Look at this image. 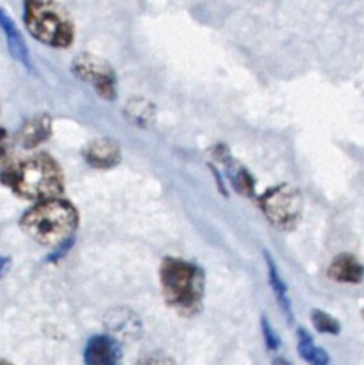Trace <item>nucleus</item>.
<instances>
[{
	"label": "nucleus",
	"mask_w": 364,
	"mask_h": 365,
	"mask_svg": "<svg viewBox=\"0 0 364 365\" xmlns=\"http://www.w3.org/2000/svg\"><path fill=\"white\" fill-rule=\"evenodd\" d=\"M0 180L25 200H56L63 192V171L52 157L34 155L7 168Z\"/></svg>",
	"instance_id": "nucleus-1"
},
{
	"label": "nucleus",
	"mask_w": 364,
	"mask_h": 365,
	"mask_svg": "<svg viewBox=\"0 0 364 365\" xmlns=\"http://www.w3.org/2000/svg\"><path fill=\"white\" fill-rule=\"evenodd\" d=\"M79 216L75 207L66 200H46L39 202L21 216L20 227L25 234L43 246L64 245L74 239Z\"/></svg>",
	"instance_id": "nucleus-2"
},
{
	"label": "nucleus",
	"mask_w": 364,
	"mask_h": 365,
	"mask_svg": "<svg viewBox=\"0 0 364 365\" xmlns=\"http://www.w3.org/2000/svg\"><path fill=\"white\" fill-rule=\"evenodd\" d=\"M161 285L166 303L181 316H195L200 312L206 277L198 266L168 257L161 266Z\"/></svg>",
	"instance_id": "nucleus-3"
},
{
	"label": "nucleus",
	"mask_w": 364,
	"mask_h": 365,
	"mask_svg": "<svg viewBox=\"0 0 364 365\" xmlns=\"http://www.w3.org/2000/svg\"><path fill=\"white\" fill-rule=\"evenodd\" d=\"M24 21L27 31L38 41L54 48H66L74 41V21L70 13L61 4L41 2V0L25 2Z\"/></svg>",
	"instance_id": "nucleus-4"
},
{
	"label": "nucleus",
	"mask_w": 364,
	"mask_h": 365,
	"mask_svg": "<svg viewBox=\"0 0 364 365\" xmlns=\"http://www.w3.org/2000/svg\"><path fill=\"white\" fill-rule=\"evenodd\" d=\"M266 220L278 230H293L302 217V195L289 184H278L268 189L259 200Z\"/></svg>",
	"instance_id": "nucleus-5"
},
{
	"label": "nucleus",
	"mask_w": 364,
	"mask_h": 365,
	"mask_svg": "<svg viewBox=\"0 0 364 365\" xmlns=\"http://www.w3.org/2000/svg\"><path fill=\"white\" fill-rule=\"evenodd\" d=\"M71 70L79 78L89 82L103 100L111 102L116 98V75L103 59L91 53H81L75 57Z\"/></svg>",
	"instance_id": "nucleus-6"
},
{
	"label": "nucleus",
	"mask_w": 364,
	"mask_h": 365,
	"mask_svg": "<svg viewBox=\"0 0 364 365\" xmlns=\"http://www.w3.org/2000/svg\"><path fill=\"white\" fill-rule=\"evenodd\" d=\"M84 365H121V346L111 335H95L86 342Z\"/></svg>",
	"instance_id": "nucleus-7"
},
{
	"label": "nucleus",
	"mask_w": 364,
	"mask_h": 365,
	"mask_svg": "<svg viewBox=\"0 0 364 365\" xmlns=\"http://www.w3.org/2000/svg\"><path fill=\"white\" fill-rule=\"evenodd\" d=\"M120 146L114 139H95L84 148L86 163L96 170H111L120 163Z\"/></svg>",
	"instance_id": "nucleus-8"
},
{
	"label": "nucleus",
	"mask_w": 364,
	"mask_h": 365,
	"mask_svg": "<svg viewBox=\"0 0 364 365\" xmlns=\"http://www.w3.org/2000/svg\"><path fill=\"white\" fill-rule=\"evenodd\" d=\"M214 155L218 157L221 164L225 166V175L231 180L232 187L236 189L238 192L245 196H252L253 195V178L250 177L248 171L241 166V164L236 163L231 155H228L227 148L223 145H218L216 150H214Z\"/></svg>",
	"instance_id": "nucleus-9"
},
{
	"label": "nucleus",
	"mask_w": 364,
	"mask_h": 365,
	"mask_svg": "<svg viewBox=\"0 0 364 365\" xmlns=\"http://www.w3.org/2000/svg\"><path fill=\"white\" fill-rule=\"evenodd\" d=\"M328 277L341 284H359L364 278V267L355 257L343 253L332 260L330 267H328Z\"/></svg>",
	"instance_id": "nucleus-10"
},
{
	"label": "nucleus",
	"mask_w": 364,
	"mask_h": 365,
	"mask_svg": "<svg viewBox=\"0 0 364 365\" xmlns=\"http://www.w3.org/2000/svg\"><path fill=\"white\" fill-rule=\"evenodd\" d=\"M0 27H2L4 34H6L7 38V46H9L11 56H13L16 61H20L25 68L31 70L32 64H31V59H29L27 45H25L24 38H21L20 31L16 29L14 21L11 20V18L6 14V11L2 9H0Z\"/></svg>",
	"instance_id": "nucleus-11"
},
{
	"label": "nucleus",
	"mask_w": 364,
	"mask_h": 365,
	"mask_svg": "<svg viewBox=\"0 0 364 365\" xmlns=\"http://www.w3.org/2000/svg\"><path fill=\"white\" fill-rule=\"evenodd\" d=\"M50 118L49 116H38L29 120L27 123L21 127L20 130V143L25 148H34L39 143H43L45 139L50 138Z\"/></svg>",
	"instance_id": "nucleus-12"
},
{
	"label": "nucleus",
	"mask_w": 364,
	"mask_h": 365,
	"mask_svg": "<svg viewBox=\"0 0 364 365\" xmlns=\"http://www.w3.org/2000/svg\"><path fill=\"white\" fill-rule=\"evenodd\" d=\"M264 260H266V266H268V282H270V287L273 291L275 298H277L278 307L282 309V312L285 314L288 321H293V310H291V302H289V296H288V287H285L284 280L278 277V271L277 266H275L273 259L268 252H264Z\"/></svg>",
	"instance_id": "nucleus-13"
},
{
	"label": "nucleus",
	"mask_w": 364,
	"mask_h": 365,
	"mask_svg": "<svg viewBox=\"0 0 364 365\" xmlns=\"http://www.w3.org/2000/svg\"><path fill=\"white\" fill-rule=\"evenodd\" d=\"M298 353L309 365H330L328 353L323 348H318L303 328H298Z\"/></svg>",
	"instance_id": "nucleus-14"
},
{
	"label": "nucleus",
	"mask_w": 364,
	"mask_h": 365,
	"mask_svg": "<svg viewBox=\"0 0 364 365\" xmlns=\"http://www.w3.org/2000/svg\"><path fill=\"white\" fill-rule=\"evenodd\" d=\"M310 319H313L314 328H316L320 334L338 335L339 330H341V327H339L338 321H335L332 316H328L327 312H321V310H314L313 316H310Z\"/></svg>",
	"instance_id": "nucleus-15"
},
{
	"label": "nucleus",
	"mask_w": 364,
	"mask_h": 365,
	"mask_svg": "<svg viewBox=\"0 0 364 365\" xmlns=\"http://www.w3.org/2000/svg\"><path fill=\"white\" fill-rule=\"evenodd\" d=\"M261 328H263V337L264 342H266V348L271 349V351H277V349L280 348V341H278V335L275 334V330L271 328L270 321H268L266 317L261 319Z\"/></svg>",
	"instance_id": "nucleus-16"
},
{
	"label": "nucleus",
	"mask_w": 364,
	"mask_h": 365,
	"mask_svg": "<svg viewBox=\"0 0 364 365\" xmlns=\"http://www.w3.org/2000/svg\"><path fill=\"white\" fill-rule=\"evenodd\" d=\"M71 246H74V239H70V241H66V242H64V245L57 246V248L54 250V252L49 255V259H46V262H57V260H61L64 255H66L68 252H70Z\"/></svg>",
	"instance_id": "nucleus-17"
},
{
	"label": "nucleus",
	"mask_w": 364,
	"mask_h": 365,
	"mask_svg": "<svg viewBox=\"0 0 364 365\" xmlns=\"http://www.w3.org/2000/svg\"><path fill=\"white\" fill-rule=\"evenodd\" d=\"M136 365H173V360L164 355H150Z\"/></svg>",
	"instance_id": "nucleus-18"
},
{
	"label": "nucleus",
	"mask_w": 364,
	"mask_h": 365,
	"mask_svg": "<svg viewBox=\"0 0 364 365\" xmlns=\"http://www.w3.org/2000/svg\"><path fill=\"white\" fill-rule=\"evenodd\" d=\"M7 150V132L4 128H0V159L4 157Z\"/></svg>",
	"instance_id": "nucleus-19"
},
{
	"label": "nucleus",
	"mask_w": 364,
	"mask_h": 365,
	"mask_svg": "<svg viewBox=\"0 0 364 365\" xmlns=\"http://www.w3.org/2000/svg\"><path fill=\"white\" fill-rule=\"evenodd\" d=\"M9 264H11V260L7 259V257H0V277L6 273L7 267H9Z\"/></svg>",
	"instance_id": "nucleus-20"
},
{
	"label": "nucleus",
	"mask_w": 364,
	"mask_h": 365,
	"mask_svg": "<svg viewBox=\"0 0 364 365\" xmlns=\"http://www.w3.org/2000/svg\"><path fill=\"white\" fill-rule=\"evenodd\" d=\"M273 365H291V364H289L288 360H284V359H275Z\"/></svg>",
	"instance_id": "nucleus-21"
},
{
	"label": "nucleus",
	"mask_w": 364,
	"mask_h": 365,
	"mask_svg": "<svg viewBox=\"0 0 364 365\" xmlns=\"http://www.w3.org/2000/svg\"><path fill=\"white\" fill-rule=\"evenodd\" d=\"M0 365H11L9 362H4V360H0Z\"/></svg>",
	"instance_id": "nucleus-22"
},
{
	"label": "nucleus",
	"mask_w": 364,
	"mask_h": 365,
	"mask_svg": "<svg viewBox=\"0 0 364 365\" xmlns=\"http://www.w3.org/2000/svg\"><path fill=\"white\" fill-rule=\"evenodd\" d=\"M363 317H364V312H363Z\"/></svg>",
	"instance_id": "nucleus-23"
}]
</instances>
